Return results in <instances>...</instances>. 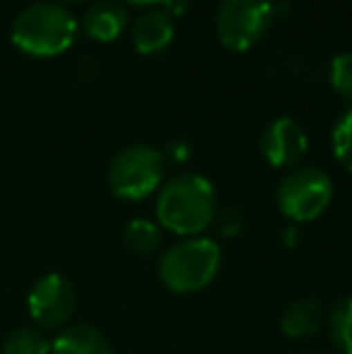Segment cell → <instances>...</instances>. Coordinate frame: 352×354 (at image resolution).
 Segmentation results:
<instances>
[{
  "instance_id": "6da1fadb",
  "label": "cell",
  "mask_w": 352,
  "mask_h": 354,
  "mask_svg": "<svg viewBox=\"0 0 352 354\" xmlns=\"http://www.w3.org/2000/svg\"><path fill=\"white\" fill-rule=\"evenodd\" d=\"M155 214L157 222L176 236H201L217 217L215 186L201 174H176L162 183Z\"/></svg>"
},
{
  "instance_id": "7a4b0ae2",
  "label": "cell",
  "mask_w": 352,
  "mask_h": 354,
  "mask_svg": "<svg viewBox=\"0 0 352 354\" xmlns=\"http://www.w3.org/2000/svg\"><path fill=\"white\" fill-rule=\"evenodd\" d=\"M77 22L63 5L34 3L15 17L10 39L22 53L34 58H53L75 44Z\"/></svg>"
},
{
  "instance_id": "3957f363",
  "label": "cell",
  "mask_w": 352,
  "mask_h": 354,
  "mask_svg": "<svg viewBox=\"0 0 352 354\" xmlns=\"http://www.w3.org/2000/svg\"><path fill=\"white\" fill-rule=\"evenodd\" d=\"M222 248L210 236H191L167 248L160 258V280L174 294H196L217 277Z\"/></svg>"
},
{
  "instance_id": "277c9868",
  "label": "cell",
  "mask_w": 352,
  "mask_h": 354,
  "mask_svg": "<svg viewBox=\"0 0 352 354\" xmlns=\"http://www.w3.org/2000/svg\"><path fill=\"white\" fill-rule=\"evenodd\" d=\"M109 188L121 201L138 203L160 191L165 178V154L152 145H131L109 164Z\"/></svg>"
},
{
  "instance_id": "5b68a950",
  "label": "cell",
  "mask_w": 352,
  "mask_h": 354,
  "mask_svg": "<svg viewBox=\"0 0 352 354\" xmlns=\"http://www.w3.org/2000/svg\"><path fill=\"white\" fill-rule=\"evenodd\" d=\"M275 201L280 212L292 222H314L333 201V181L324 169L297 167L280 178Z\"/></svg>"
},
{
  "instance_id": "8992f818",
  "label": "cell",
  "mask_w": 352,
  "mask_h": 354,
  "mask_svg": "<svg viewBox=\"0 0 352 354\" xmlns=\"http://www.w3.org/2000/svg\"><path fill=\"white\" fill-rule=\"evenodd\" d=\"M272 22L270 0H222L217 8V39L230 51H249Z\"/></svg>"
},
{
  "instance_id": "52a82bcc",
  "label": "cell",
  "mask_w": 352,
  "mask_h": 354,
  "mask_svg": "<svg viewBox=\"0 0 352 354\" xmlns=\"http://www.w3.org/2000/svg\"><path fill=\"white\" fill-rule=\"evenodd\" d=\"M75 287L61 272L41 275L27 294V308L32 321L44 330H56L66 326L75 311Z\"/></svg>"
},
{
  "instance_id": "ba28073f",
  "label": "cell",
  "mask_w": 352,
  "mask_h": 354,
  "mask_svg": "<svg viewBox=\"0 0 352 354\" xmlns=\"http://www.w3.org/2000/svg\"><path fill=\"white\" fill-rule=\"evenodd\" d=\"M309 149V138L304 128L290 116L275 118L261 136V154L270 167H295Z\"/></svg>"
},
{
  "instance_id": "9c48e42d",
  "label": "cell",
  "mask_w": 352,
  "mask_h": 354,
  "mask_svg": "<svg viewBox=\"0 0 352 354\" xmlns=\"http://www.w3.org/2000/svg\"><path fill=\"white\" fill-rule=\"evenodd\" d=\"M174 19L165 10H147V12L138 15V19L133 22L131 41L138 53L155 56L174 41Z\"/></svg>"
},
{
  "instance_id": "30bf717a",
  "label": "cell",
  "mask_w": 352,
  "mask_h": 354,
  "mask_svg": "<svg viewBox=\"0 0 352 354\" xmlns=\"http://www.w3.org/2000/svg\"><path fill=\"white\" fill-rule=\"evenodd\" d=\"M82 27L89 39L99 44H111L126 32L128 10L118 0H97L85 12Z\"/></svg>"
},
{
  "instance_id": "8fae6325",
  "label": "cell",
  "mask_w": 352,
  "mask_h": 354,
  "mask_svg": "<svg viewBox=\"0 0 352 354\" xmlns=\"http://www.w3.org/2000/svg\"><path fill=\"white\" fill-rule=\"evenodd\" d=\"M324 323V306L316 299H295L290 306L282 311L280 330L290 340H306L311 337Z\"/></svg>"
},
{
  "instance_id": "7c38bea8",
  "label": "cell",
  "mask_w": 352,
  "mask_h": 354,
  "mask_svg": "<svg viewBox=\"0 0 352 354\" xmlns=\"http://www.w3.org/2000/svg\"><path fill=\"white\" fill-rule=\"evenodd\" d=\"M51 354H113V347L102 330L77 323L58 333V337L51 342Z\"/></svg>"
},
{
  "instance_id": "4fadbf2b",
  "label": "cell",
  "mask_w": 352,
  "mask_h": 354,
  "mask_svg": "<svg viewBox=\"0 0 352 354\" xmlns=\"http://www.w3.org/2000/svg\"><path fill=\"white\" fill-rule=\"evenodd\" d=\"M123 243L136 256H152L160 248V224L145 217L131 219L123 229Z\"/></svg>"
},
{
  "instance_id": "5bb4252c",
  "label": "cell",
  "mask_w": 352,
  "mask_h": 354,
  "mask_svg": "<svg viewBox=\"0 0 352 354\" xmlns=\"http://www.w3.org/2000/svg\"><path fill=\"white\" fill-rule=\"evenodd\" d=\"M328 335L338 352L352 354V297H343L328 311Z\"/></svg>"
},
{
  "instance_id": "9a60e30c",
  "label": "cell",
  "mask_w": 352,
  "mask_h": 354,
  "mask_svg": "<svg viewBox=\"0 0 352 354\" xmlns=\"http://www.w3.org/2000/svg\"><path fill=\"white\" fill-rule=\"evenodd\" d=\"M5 354H51V340L37 328H17L3 342Z\"/></svg>"
},
{
  "instance_id": "2e32d148",
  "label": "cell",
  "mask_w": 352,
  "mask_h": 354,
  "mask_svg": "<svg viewBox=\"0 0 352 354\" xmlns=\"http://www.w3.org/2000/svg\"><path fill=\"white\" fill-rule=\"evenodd\" d=\"M331 142H333V154L340 167L352 174V106L335 121Z\"/></svg>"
},
{
  "instance_id": "e0dca14e",
  "label": "cell",
  "mask_w": 352,
  "mask_h": 354,
  "mask_svg": "<svg viewBox=\"0 0 352 354\" xmlns=\"http://www.w3.org/2000/svg\"><path fill=\"white\" fill-rule=\"evenodd\" d=\"M331 87L340 94V97L352 102V53H340L331 61L328 68Z\"/></svg>"
},
{
  "instance_id": "ac0fdd59",
  "label": "cell",
  "mask_w": 352,
  "mask_h": 354,
  "mask_svg": "<svg viewBox=\"0 0 352 354\" xmlns=\"http://www.w3.org/2000/svg\"><path fill=\"white\" fill-rule=\"evenodd\" d=\"M217 224H220V232L225 236H237L241 232V214L234 212V210H225L217 214Z\"/></svg>"
},
{
  "instance_id": "d6986e66",
  "label": "cell",
  "mask_w": 352,
  "mask_h": 354,
  "mask_svg": "<svg viewBox=\"0 0 352 354\" xmlns=\"http://www.w3.org/2000/svg\"><path fill=\"white\" fill-rule=\"evenodd\" d=\"M162 154H165V162L169 159V162H174V164H183L191 157V149H188V145L183 140H174V142H169V147Z\"/></svg>"
},
{
  "instance_id": "ffe728a7",
  "label": "cell",
  "mask_w": 352,
  "mask_h": 354,
  "mask_svg": "<svg viewBox=\"0 0 352 354\" xmlns=\"http://www.w3.org/2000/svg\"><path fill=\"white\" fill-rule=\"evenodd\" d=\"M162 5H165V12L169 15L172 19L178 17V15H183V12H186V8H188L186 0H165Z\"/></svg>"
},
{
  "instance_id": "44dd1931",
  "label": "cell",
  "mask_w": 352,
  "mask_h": 354,
  "mask_svg": "<svg viewBox=\"0 0 352 354\" xmlns=\"http://www.w3.org/2000/svg\"><path fill=\"white\" fill-rule=\"evenodd\" d=\"M126 3H131V5H142V8H152V5H160V3H165V0H126Z\"/></svg>"
},
{
  "instance_id": "7402d4cb",
  "label": "cell",
  "mask_w": 352,
  "mask_h": 354,
  "mask_svg": "<svg viewBox=\"0 0 352 354\" xmlns=\"http://www.w3.org/2000/svg\"><path fill=\"white\" fill-rule=\"evenodd\" d=\"M58 3H82V0H58Z\"/></svg>"
},
{
  "instance_id": "603a6c76",
  "label": "cell",
  "mask_w": 352,
  "mask_h": 354,
  "mask_svg": "<svg viewBox=\"0 0 352 354\" xmlns=\"http://www.w3.org/2000/svg\"><path fill=\"white\" fill-rule=\"evenodd\" d=\"M314 354H326V352H314Z\"/></svg>"
}]
</instances>
